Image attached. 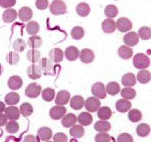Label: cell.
Returning <instances> with one entry per match:
<instances>
[{"mask_svg": "<svg viewBox=\"0 0 151 142\" xmlns=\"http://www.w3.org/2000/svg\"><path fill=\"white\" fill-rule=\"evenodd\" d=\"M38 66L40 67L41 71L45 73V75H53L55 72V66L52 61H50L47 58H40V62H38Z\"/></svg>", "mask_w": 151, "mask_h": 142, "instance_id": "3957f363", "label": "cell"}, {"mask_svg": "<svg viewBox=\"0 0 151 142\" xmlns=\"http://www.w3.org/2000/svg\"><path fill=\"white\" fill-rule=\"evenodd\" d=\"M19 60H20V57H19L18 53H16V51H10L6 56V62L9 65H16L19 62Z\"/></svg>", "mask_w": 151, "mask_h": 142, "instance_id": "f6af8a7d", "label": "cell"}, {"mask_svg": "<svg viewBox=\"0 0 151 142\" xmlns=\"http://www.w3.org/2000/svg\"><path fill=\"white\" fill-rule=\"evenodd\" d=\"M80 51L76 46H69L67 48V50H65V57L68 61L70 62H73V61H76L78 58H79Z\"/></svg>", "mask_w": 151, "mask_h": 142, "instance_id": "d6986e66", "label": "cell"}, {"mask_svg": "<svg viewBox=\"0 0 151 142\" xmlns=\"http://www.w3.org/2000/svg\"><path fill=\"white\" fill-rule=\"evenodd\" d=\"M22 142H37V140H36V138L33 135H27L24 137Z\"/></svg>", "mask_w": 151, "mask_h": 142, "instance_id": "11a10c76", "label": "cell"}, {"mask_svg": "<svg viewBox=\"0 0 151 142\" xmlns=\"http://www.w3.org/2000/svg\"><path fill=\"white\" fill-rule=\"evenodd\" d=\"M70 134L74 138H81L85 134V129L82 125H74L70 129Z\"/></svg>", "mask_w": 151, "mask_h": 142, "instance_id": "1f68e13d", "label": "cell"}, {"mask_svg": "<svg viewBox=\"0 0 151 142\" xmlns=\"http://www.w3.org/2000/svg\"><path fill=\"white\" fill-rule=\"evenodd\" d=\"M67 113V109L65 106H60V105H55L52 109L50 110V116L53 120H60L65 116Z\"/></svg>", "mask_w": 151, "mask_h": 142, "instance_id": "5b68a950", "label": "cell"}, {"mask_svg": "<svg viewBox=\"0 0 151 142\" xmlns=\"http://www.w3.org/2000/svg\"><path fill=\"white\" fill-rule=\"evenodd\" d=\"M70 100V94L68 91L62 90L57 94L55 97V104L60 105V106H65V104H68Z\"/></svg>", "mask_w": 151, "mask_h": 142, "instance_id": "5bb4252c", "label": "cell"}, {"mask_svg": "<svg viewBox=\"0 0 151 142\" xmlns=\"http://www.w3.org/2000/svg\"><path fill=\"white\" fill-rule=\"evenodd\" d=\"M16 0H0V6L3 8H11L15 5Z\"/></svg>", "mask_w": 151, "mask_h": 142, "instance_id": "f5cc1de1", "label": "cell"}, {"mask_svg": "<svg viewBox=\"0 0 151 142\" xmlns=\"http://www.w3.org/2000/svg\"><path fill=\"white\" fill-rule=\"evenodd\" d=\"M116 28L121 32H127L132 28V22L126 17H121L116 21Z\"/></svg>", "mask_w": 151, "mask_h": 142, "instance_id": "ba28073f", "label": "cell"}, {"mask_svg": "<svg viewBox=\"0 0 151 142\" xmlns=\"http://www.w3.org/2000/svg\"><path fill=\"white\" fill-rule=\"evenodd\" d=\"M98 117L101 120H108L112 117V110L109 107H100L98 109Z\"/></svg>", "mask_w": 151, "mask_h": 142, "instance_id": "4dcf8cb0", "label": "cell"}, {"mask_svg": "<svg viewBox=\"0 0 151 142\" xmlns=\"http://www.w3.org/2000/svg\"><path fill=\"white\" fill-rule=\"evenodd\" d=\"M123 86H125L126 88H131L136 84V77L135 75L132 73H127L122 77V81H121Z\"/></svg>", "mask_w": 151, "mask_h": 142, "instance_id": "44dd1931", "label": "cell"}, {"mask_svg": "<svg viewBox=\"0 0 151 142\" xmlns=\"http://www.w3.org/2000/svg\"><path fill=\"white\" fill-rule=\"evenodd\" d=\"M136 133H137V135L140 137L148 136L150 133V126L145 123L139 124V125L137 126V128H136Z\"/></svg>", "mask_w": 151, "mask_h": 142, "instance_id": "d590c367", "label": "cell"}, {"mask_svg": "<svg viewBox=\"0 0 151 142\" xmlns=\"http://www.w3.org/2000/svg\"><path fill=\"white\" fill-rule=\"evenodd\" d=\"M102 29L105 33H113L116 30V22L113 19L107 18L102 22Z\"/></svg>", "mask_w": 151, "mask_h": 142, "instance_id": "cb8c5ba5", "label": "cell"}, {"mask_svg": "<svg viewBox=\"0 0 151 142\" xmlns=\"http://www.w3.org/2000/svg\"><path fill=\"white\" fill-rule=\"evenodd\" d=\"M121 96L125 100H132L136 97V91L132 88H124L121 90Z\"/></svg>", "mask_w": 151, "mask_h": 142, "instance_id": "60d3db41", "label": "cell"}, {"mask_svg": "<svg viewBox=\"0 0 151 142\" xmlns=\"http://www.w3.org/2000/svg\"><path fill=\"white\" fill-rule=\"evenodd\" d=\"M50 11L53 15H62L67 12V5L63 0H53L50 5Z\"/></svg>", "mask_w": 151, "mask_h": 142, "instance_id": "7a4b0ae2", "label": "cell"}, {"mask_svg": "<svg viewBox=\"0 0 151 142\" xmlns=\"http://www.w3.org/2000/svg\"><path fill=\"white\" fill-rule=\"evenodd\" d=\"M5 116L9 120H18L20 117V111L17 107L15 106H9L5 108Z\"/></svg>", "mask_w": 151, "mask_h": 142, "instance_id": "9a60e30c", "label": "cell"}, {"mask_svg": "<svg viewBox=\"0 0 151 142\" xmlns=\"http://www.w3.org/2000/svg\"><path fill=\"white\" fill-rule=\"evenodd\" d=\"M123 41L127 46H135L138 45L139 43V36H138L137 32H134V31H130V32L126 33L124 35Z\"/></svg>", "mask_w": 151, "mask_h": 142, "instance_id": "9c48e42d", "label": "cell"}, {"mask_svg": "<svg viewBox=\"0 0 151 142\" xmlns=\"http://www.w3.org/2000/svg\"><path fill=\"white\" fill-rule=\"evenodd\" d=\"M118 56L123 60H129L133 56V50L127 45H122L118 48Z\"/></svg>", "mask_w": 151, "mask_h": 142, "instance_id": "484cf974", "label": "cell"}, {"mask_svg": "<svg viewBox=\"0 0 151 142\" xmlns=\"http://www.w3.org/2000/svg\"><path fill=\"white\" fill-rule=\"evenodd\" d=\"M84 104H85L84 98L82 96H79V95L74 96L70 100V105L74 110H81L84 107Z\"/></svg>", "mask_w": 151, "mask_h": 142, "instance_id": "d4e9b609", "label": "cell"}, {"mask_svg": "<svg viewBox=\"0 0 151 142\" xmlns=\"http://www.w3.org/2000/svg\"><path fill=\"white\" fill-rule=\"evenodd\" d=\"M105 88H106V93H108L111 96H115L120 92V86L116 82H110Z\"/></svg>", "mask_w": 151, "mask_h": 142, "instance_id": "d6a6232c", "label": "cell"}, {"mask_svg": "<svg viewBox=\"0 0 151 142\" xmlns=\"http://www.w3.org/2000/svg\"><path fill=\"white\" fill-rule=\"evenodd\" d=\"M79 58H80V60H81L82 63H91L95 58L94 51L89 50V48H84V50H82L81 53H80Z\"/></svg>", "mask_w": 151, "mask_h": 142, "instance_id": "4fadbf2b", "label": "cell"}, {"mask_svg": "<svg viewBox=\"0 0 151 142\" xmlns=\"http://www.w3.org/2000/svg\"><path fill=\"white\" fill-rule=\"evenodd\" d=\"M117 142H133V137L129 133H121L117 138Z\"/></svg>", "mask_w": 151, "mask_h": 142, "instance_id": "681fc988", "label": "cell"}, {"mask_svg": "<svg viewBox=\"0 0 151 142\" xmlns=\"http://www.w3.org/2000/svg\"><path fill=\"white\" fill-rule=\"evenodd\" d=\"M84 106L86 107L88 112H96L101 107V102L98 98L96 97H90L85 101Z\"/></svg>", "mask_w": 151, "mask_h": 142, "instance_id": "8992f818", "label": "cell"}, {"mask_svg": "<svg viewBox=\"0 0 151 142\" xmlns=\"http://www.w3.org/2000/svg\"><path fill=\"white\" fill-rule=\"evenodd\" d=\"M95 141L96 142H110L111 136L107 134V132H99L95 136Z\"/></svg>", "mask_w": 151, "mask_h": 142, "instance_id": "c3c4849f", "label": "cell"}, {"mask_svg": "<svg viewBox=\"0 0 151 142\" xmlns=\"http://www.w3.org/2000/svg\"><path fill=\"white\" fill-rule=\"evenodd\" d=\"M45 142H52V141H50V140H47V141H45Z\"/></svg>", "mask_w": 151, "mask_h": 142, "instance_id": "680465c9", "label": "cell"}, {"mask_svg": "<svg viewBox=\"0 0 151 142\" xmlns=\"http://www.w3.org/2000/svg\"><path fill=\"white\" fill-rule=\"evenodd\" d=\"M131 106L132 104L130 103L129 100H118L116 103V109L118 112H121V113H125V112H128L129 110L131 109Z\"/></svg>", "mask_w": 151, "mask_h": 142, "instance_id": "7402d4cb", "label": "cell"}, {"mask_svg": "<svg viewBox=\"0 0 151 142\" xmlns=\"http://www.w3.org/2000/svg\"><path fill=\"white\" fill-rule=\"evenodd\" d=\"M17 16L21 21H23V22L24 21H30V19L32 18V16H33L32 9L27 6L21 7V8L19 9V11L17 12Z\"/></svg>", "mask_w": 151, "mask_h": 142, "instance_id": "8fae6325", "label": "cell"}, {"mask_svg": "<svg viewBox=\"0 0 151 142\" xmlns=\"http://www.w3.org/2000/svg\"><path fill=\"white\" fill-rule=\"evenodd\" d=\"M77 122V116L73 113L65 114L62 118V125L65 127V128H70V127L76 125Z\"/></svg>", "mask_w": 151, "mask_h": 142, "instance_id": "2e32d148", "label": "cell"}, {"mask_svg": "<svg viewBox=\"0 0 151 142\" xmlns=\"http://www.w3.org/2000/svg\"><path fill=\"white\" fill-rule=\"evenodd\" d=\"M94 128L98 132H108L111 129V124L107 120H100L95 124Z\"/></svg>", "mask_w": 151, "mask_h": 142, "instance_id": "83f0119b", "label": "cell"}, {"mask_svg": "<svg viewBox=\"0 0 151 142\" xmlns=\"http://www.w3.org/2000/svg\"><path fill=\"white\" fill-rule=\"evenodd\" d=\"M90 12H91V7H90V5L88 3L82 2V3H79L77 5V13L79 14L80 16L86 17L89 15Z\"/></svg>", "mask_w": 151, "mask_h": 142, "instance_id": "4316f807", "label": "cell"}, {"mask_svg": "<svg viewBox=\"0 0 151 142\" xmlns=\"http://www.w3.org/2000/svg\"><path fill=\"white\" fill-rule=\"evenodd\" d=\"M7 85H8L9 89L13 90H19L22 86V80H21L20 77L18 76H11L8 79V82H7Z\"/></svg>", "mask_w": 151, "mask_h": 142, "instance_id": "e0dca14e", "label": "cell"}, {"mask_svg": "<svg viewBox=\"0 0 151 142\" xmlns=\"http://www.w3.org/2000/svg\"><path fill=\"white\" fill-rule=\"evenodd\" d=\"M19 100H20V96H19V94H17V93H15V92H10L5 96V103L8 104L9 106H14V105H16L19 102Z\"/></svg>", "mask_w": 151, "mask_h": 142, "instance_id": "f1b7e54d", "label": "cell"}, {"mask_svg": "<svg viewBox=\"0 0 151 142\" xmlns=\"http://www.w3.org/2000/svg\"><path fill=\"white\" fill-rule=\"evenodd\" d=\"M5 104H4L3 102H1L0 101V113H2V112H4L5 111Z\"/></svg>", "mask_w": 151, "mask_h": 142, "instance_id": "9f6ffc18", "label": "cell"}, {"mask_svg": "<svg viewBox=\"0 0 151 142\" xmlns=\"http://www.w3.org/2000/svg\"><path fill=\"white\" fill-rule=\"evenodd\" d=\"M128 118L131 122L136 123V122H139L141 118H142V113L137 109H132L129 110V114H128Z\"/></svg>", "mask_w": 151, "mask_h": 142, "instance_id": "ab89813d", "label": "cell"}, {"mask_svg": "<svg viewBox=\"0 0 151 142\" xmlns=\"http://www.w3.org/2000/svg\"><path fill=\"white\" fill-rule=\"evenodd\" d=\"M17 17V12L16 10H14L13 8H8L2 14V19H3L4 22L6 23H10L12 21H14Z\"/></svg>", "mask_w": 151, "mask_h": 142, "instance_id": "ffe728a7", "label": "cell"}, {"mask_svg": "<svg viewBox=\"0 0 151 142\" xmlns=\"http://www.w3.org/2000/svg\"><path fill=\"white\" fill-rule=\"evenodd\" d=\"M2 72H3V67H2V65L0 63V76L2 75Z\"/></svg>", "mask_w": 151, "mask_h": 142, "instance_id": "6f0895ef", "label": "cell"}, {"mask_svg": "<svg viewBox=\"0 0 151 142\" xmlns=\"http://www.w3.org/2000/svg\"><path fill=\"white\" fill-rule=\"evenodd\" d=\"M42 71H41L40 67L38 66V63H32L27 68V75L30 79L32 80H37L40 78Z\"/></svg>", "mask_w": 151, "mask_h": 142, "instance_id": "7c38bea8", "label": "cell"}, {"mask_svg": "<svg viewBox=\"0 0 151 142\" xmlns=\"http://www.w3.org/2000/svg\"><path fill=\"white\" fill-rule=\"evenodd\" d=\"M77 121L82 126H89L93 122V116L89 112H83L77 117Z\"/></svg>", "mask_w": 151, "mask_h": 142, "instance_id": "ac0fdd59", "label": "cell"}, {"mask_svg": "<svg viewBox=\"0 0 151 142\" xmlns=\"http://www.w3.org/2000/svg\"><path fill=\"white\" fill-rule=\"evenodd\" d=\"M92 94L94 95V97L98 98V99H105L106 98V88L103 83H95L92 86Z\"/></svg>", "mask_w": 151, "mask_h": 142, "instance_id": "52a82bcc", "label": "cell"}, {"mask_svg": "<svg viewBox=\"0 0 151 142\" xmlns=\"http://www.w3.org/2000/svg\"><path fill=\"white\" fill-rule=\"evenodd\" d=\"M105 15L107 16V18L108 19H113L114 17L117 16V14H118V8L113 5V4H109V5H107L105 7Z\"/></svg>", "mask_w": 151, "mask_h": 142, "instance_id": "836d02e7", "label": "cell"}, {"mask_svg": "<svg viewBox=\"0 0 151 142\" xmlns=\"http://www.w3.org/2000/svg\"><path fill=\"white\" fill-rule=\"evenodd\" d=\"M19 130V124L15 120H10L8 123H6V131L10 134H14Z\"/></svg>", "mask_w": 151, "mask_h": 142, "instance_id": "bcb514c9", "label": "cell"}, {"mask_svg": "<svg viewBox=\"0 0 151 142\" xmlns=\"http://www.w3.org/2000/svg\"><path fill=\"white\" fill-rule=\"evenodd\" d=\"M150 79H151L150 72H148L146 70H141L137 74V81L141 83V84H147V83L150 82Z\"/></svg>", "mask_w": 151, "mask_h": 142, "instance_id": "e575fe53", "label": "cell"}, {"mask_svg": "<svg viewBox=\"0 0 151 142\" xmlns=\"http://www.w3.org/2000/svg\"><path fill=\"white\" fill-rule=\"evenodd\" d=\"M40 93H41V87L37 83H31L25 89V95L28 98H31V99H35V98L38 97L40 95Z\"/></svg>", "mask_w": 151, "mask_h": 142, "instance_id": "277c9868", "label": "cell"}, {"mask_svg": "<svg viewBox=\"0 0 151 142\" xmlns=\"http://www.w3.org/2000/svg\"><path fill=\"white\" fill-rule=\"evenodd\" d=\"M19 111H20V114H22L24 117L30 116L33 112L32 105L29 104V103H23V104H21L20 108H19Z\"/></svg>", "mask_w": 151, "mask_h": 142, "instance_id": "7bdbcfd3", "label": "cell"}, {"mask_svg": "<svg viewBox=\"0 0 151 142\" xmlns=\"http://www.w3.org/2000/svg\"><path fill=\"white\" fill-rule=\"evenodd\" d=\"M35 6L40 10H45L48 7V0H36Z\"/></svg>", "mask_w": 151, "mask_h": 142, "instance_id": "816d5d0a", "label": "cell"}, {"mask_svg": "<svg viewBox=\"0 0 151 142\" xmlns=\"http://www.w3.org/2000/svg\"><path fill=\"white\" fill-rule=\"evenodd\" d=\"M55 90L52 89V88H45V90L41 91V97L47 102H52L55 99Z\"/></svg>", "mask_w": 151, "mask_h": 142, "instance_id": "74e56055", "label": "cell"}, {"mask_svg": "<svg viewBox=\"0 0 151 142\" xmlns=\"http://www.w3.org/2000/svg\"><path fill=\"white\" fill-rule=\"evenodd\" d=\"M12 46H13L14 50H15L16 53H21V51H23L25 50L26 43L23 40H21V38H17L16 40H14L13 45Z\"/></svg>", "mask_w": 151, "mask_h": 142, "instance_id": "7dc6e473", "label": "cell"}, {"mask_svg": "<svg viewBox=\"0 0 151 142\" xmlns=\"http://www.w3.org/2000/svg\"><path fill=\"white\" fill-rule=\"evenodd\" d=\"M6 123H7V117L2 113H0V127L6 125Z\"/></svg>", "mask_w": 151, "mask_h": 142, "instance_id": "db71d44e", "label": "cell"}, {"mask_svg": "<svg viewBox=\"0 0 151 142\" xmlns=\"http://www.w3.org/2000/svg\"><path fill=\"white\" fill-rule=\"evenodd\" d=\"M27 45L29 48H31V50H36V48H38L42 45V40H41V37H40V36H37V35H31L30 37L28 38Z\"/></svg>", "mask_w": 151, "mask_h": 142, "instance_id": "f546056e", "label": "cell"}, {"mask_svg": "<svg viewBox=\"0 0 151 142\" xmlns=\"http://www.w3.org/2000/svg\"><path fill=\"white\" fill-rule=\"evenodd\" d=\"M40 31V24L36 21H28L26 24V32L30 35H36V33Z\"/></svg>", "mask_w": 151, "mask_h": 142, "instance_id": "8d00e7d4", "label": "cell"}, {"mask_svg": "<svg viewBox=\"0 0 151 142\" xmlns=\"http://www.w3.org/2000/svg\"><path fill=\"white\" fill-rule=\"evenodd\" d=\"M26 57H27V60L30 63H36L40 62V53L37 50H30L27 51Z\"/></svg>", "mask_w": 151, "mask_h": 142, "instance_id": "f35d334b", "label": "cell"}, {"mask_svg": "<svg viewBox=\"0 0 151 142\" xmlns=\"http://www.w3.org/2000/svg\"><path fill=\"white\" fill-rule=\"evenodd\" d=\"M37 135L41 141H47L52 137V131L48 127H41L38 129Z\"/></svg>", "mask_w": 151, "mask_h": 142, "instance_id": "603a6c76", "label": "cell"}, {"mask_svg": "<svg viewBox=\"0 0 151 142\" xmlns=\"http://www.w3.org/2000/svg\"><path fill=\"white\" fill-rule=\"evenodd\" d=\"M133 65L138 70H145L150 66V60L145 53H136L133 58Z\"/></svg>", "mask_w": 151, "mask_h": 142, "instance_id": "6da1fadb", "label": "cell"}, {"mask_svg": "<svg viewBox=\"0 0 151 142\" xmlns=\"http://www.w3.org/2000/svg\"><path fill=\"white\" fill-rule=\"evenodd\" d=\"M65 53L60 48H52L48 53V60L52 61V63H60L64 60Z\"/></svg>", "mask_w": 151, "mask_h": 142, "instance_id": "30bf717a", "label": "cell"}, {"mask_svg": "<svg viewBox=\"0 0 151 142\" xmlns=\"http://www.w3.org/2000/svg\"><path fill=\"white\" fill-rule=\"evenodd\" d=\"M138 36L143 40H148L150 38L151 35V29L148 26H142V27L139 28L138 30Z\"/></svg>", "mask_w": 151, "mask_h": 142, "instance_id": "ee69618b", "label": "cell"}, {"mask_svg": "<svg viewBox=\"0 0 151 142\" xmlns=\"http://www.w3.org/2000/svg\"><path fill=\"white\" fill-rule=\"evenodd\" d=\"M53 137V142H68V136L63 132H58Z\"/></svg>", "mask_w": 151, "mask_h": 142, "instance_id": "f907efd6", "label": "cell"}, {"mask_svg": "<svg viewBox=\"0 0 151 142\" xmlns=\"http://www.w3.org/2000/svg\"><path fill=\"white\" fill-rule=\"evenodd\" d=\"M70 35H72V37L76 40H81V38L84 37V35H85L84 28L81 27V26H75V27L72 29Z\"/></svg>", "mask_w": 151, "mask_h": 142, "instance_id": "b9f144b4", "label": "cell"}]
</instances>
